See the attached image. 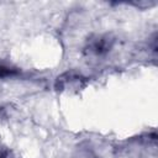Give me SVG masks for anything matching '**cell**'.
<instances>
[{"mask_svg":"<svg viewBox=\"0 0 158 158\" xmlns=\"http://www.w3.org/2000/svg\"><path fill=\"white\" fill-rule=\"evenodd\" d=\"M77 158H96V156L90 149H80L78 151Z\"/></svg>","mask_w":158,"mask_h":158,"instance_id":"4","label":"cell"},{"mask_svg":"<svg viewBox=\"0 0 158 158\" xmlns=\"http://www.w3.org/2000/svg\"><path fill=\"white\" fill-rule=\"evenodd\" d=\"M0 158H15V154L9 147H1L0 148Z\"/></svg>","mask_w":158,"mask_h":158,"instance_id":"5","label":"cell"},{"mask_svg":"<svg viewBox=\"0 0 158 158\" xmlns=\"http://www.w3.org/2000/svg\"><path fill=\"white\" fill-rule=\"evenodd\" d=\"M88 85V78L77 70H67L54 80V89L59 93H78Z\"/></svg>","mask_w":158,"mask_h":158,"instance_id":"1","label":"cell"},{"mask_svg":"<svg viewBox=\"0 0 158 158\" xmlns=\"http://www.w3.org/2000/svg\"><path fill=\"white\" fill-rule=\"evenodd\" d=\"M22 74V69L16 64L0 59V79H15Z\"/></svg>","mask_w":158,"mask_h":158,"instance_id":"3","label":"cell"},{"mask_svg":"<svg viewBox=\"0 0 158 158\" xmlns=\"http://www.w3.org/2000/svg\"><path fill=\"white\" fill-rule=\"evenodd\" d=\"M115 44V38L110 33H100L90 37L84 47L85 54L90 57H104L106 56Z\"/></svg>","mask_w":158,"mask_h":158,"instance_id":"2","label":"cell"}]
</instances>
